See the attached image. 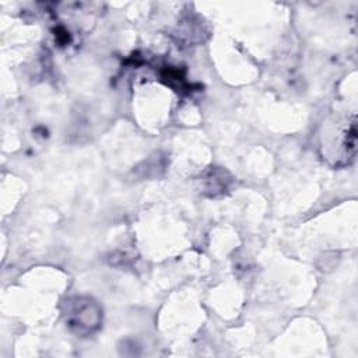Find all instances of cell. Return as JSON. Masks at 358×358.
Instances as JSON below:
<instances>
[{"label":"cell","mask_w":358,"mask_h":358,"mask_svg":"<svg viewBox=\"0 0 358 358\" xmlns=\"http://www.w3.org/2000/svg\"><path fill=\"white\" fill-rule=\"evenodd\" d=\"M102 320L99 305L91 298L77 296L67 302L66 322L77 334H88L96 330Z\"/></svg>","instance_id":"1"},{"label":"cell","mask_w":358,"mask_h":358,"mask_svg":"<svg viewBox=\"0 0 358 358\" xmlns=\"http://www.w3.org/2000/svg\"><path fill=\"white\" fill-rule=\"evenodd\" d=\"M231 183L232 176L222 168H210L200 178L201 193L210 197L224 194Z\"/></svg>","instance_id":"2"}]
</instances>
